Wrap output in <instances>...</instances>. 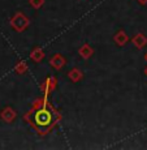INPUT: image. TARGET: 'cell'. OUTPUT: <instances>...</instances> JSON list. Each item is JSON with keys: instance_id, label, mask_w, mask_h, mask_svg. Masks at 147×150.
I'll return each instance as SVG.
<instances>
[{"instance_id": "3", "label": "cell", "mask_w": 147, "mask_h": 150, "mask_svg": "<svg viewBox=\"0 0 147 150\" xmlns=\"http://www.w3.org/2000/svg\"><path fill=\"white\" fill-rule=\"evenodd\" d=\"M50 63H51V65H53L56 69H60L65 64V60H64V57H61L60 55H56V56H53L52 59H51Z\"/></svg>"}, {"instance_id": "7", "label": "cell", "mask_w": 147, "mask_h": 150, "mask_svg": "<svg viewBox=\"0 0 147 150\" xmlns=\"http://www.w3.org/2000/svg\"><path fill=\"white\" fill-rule=\"evenodd\" d=\"M31 57H33L34 60H37V62H39V60L43 57V52L40 50H35L33 54H31Z\"/></svg>"}, {"instance_id": "6", "label": "cell", "mask_w": 147, "mask_h": 150, "mask_svg": "<svg viewBox=\"0 0 147 150\" xmlns=\"http://www.w3.org/2000/svg\"><path fill=\"white\" fill-rule=\"evenodd\" d=\"M69 77H70L73 81H77V80L81 79V73L79 71H77V69H74V71H72L70 73H69Z\"/></svg>"}, {"instance_id": "1", "label": "cell", "mask_w": 147, "mask_h": 150, "mask_svg": "<svg viewBox=\"0 0 147 150\" xmlns=\"http://www.w3.org/2000/svg\"><path fill=\"white\" fill-rule=\"evenodd\" d=\"M51 120H52V116H51L50 112L44 108H40L35 115V123L40 127H47L48 124L51 123Z\"/></svg>"}, {"instance_id": "8", "label": "cell", "mask_w": 147, "mask_h": 150, "mask_svg": "<svg viewBox=\"0 0 147 150\" xmlns=\"http://www.w3.org/2000/svg\"><path fill=\"white\" fill-rule=\"evenodd\" d=\"M115 39H116V42L119 43V45H124V42H125L128 38L125 37V34H124V33H119V34H117V37H116Z\"/></svg>"}, {"instance_id": "5", "label": "cell", "mask_w": 147, "mask_h": 150, "mask_svg": "<svg viewBox=\"0 0 147 150\" xmlns=\"http://www.w3.org/2000/svg\"><path fill=\"white\" fill-rule=\"evenodd\" d=\"M79 54L82 55L83 57H89V56H90V54H91L90 47H89V46H83V47L79 50Z\"/></svg>"}, {"instance_id": "9", "label": "cell", "mask_w": 147, "mask_h": 150, "mask_svg": "<svg viewBox=\"0 0 147 150\" xmlns=\"http://www.w3.org/2000/svg\"><path fill=\"white\" fill-rule=\"evenodd\" d=\"M31 5H34V8H39L43 4V0H30Z\"/></svg>"}, {"instance_id": "2", "label": "cell", "mask_w": 147, "mask_h": 150, "mask_svg": "<svg viewBox=\"0 0 147 150\" xmlns=\"http://www.w3.org/2000/svg\"><path fill=\"white\" fill-rule=\"evenodd\" d=\"M27 25V18L21 13H17L12 20V26L16 29L17 31H21L22 29H25V26Z\"/></svg>"}, {"instance_id": "4", "label": "cell", "mask_w": 147, "mask_h": 150, "mask_svg": "<svg viewBox=\"0 0 147 150\" xmlns=\"http://www.w3.org/2000/svg\"><path fill=\"white\" fill-rule=\"evenodd\" d=\"M14 116H16V114H14V111H12L11 108H5L4 112L1 114V117L5 122H11L12 119H14Z\"/></svg>"}]
</instances>
